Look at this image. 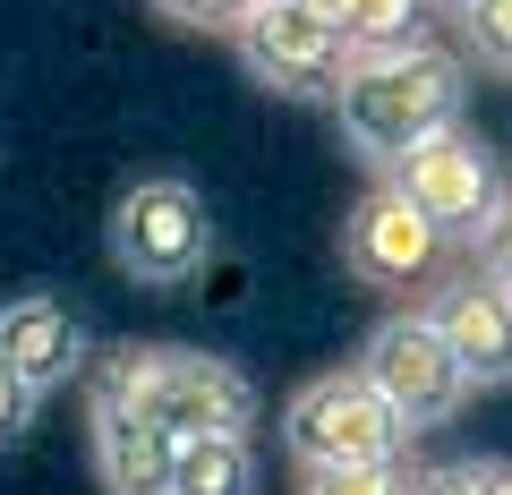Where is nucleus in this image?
<instances>
[{"label":"nucleus","mask_w":512,"mask_h":495,"mask_svg":"<svg viewBox=\"0 0 512 495\" xmlns=\"http://www.w3.org/2000/svg\"><path fill=\"white\" fill-rule=\"evenodd\" d=\"M299 9H325V0H299Z\"/></svg>","instance_id":"nucleus-20"},{"label":"nucleus","mask_w":512,"mask_h":495,"mask_svg":"<svg viewBox=\"0 0 512 495\" xmlns=\"http://www.w3.org/2000/svg\"><path fill=\"white\" fill-rule=\"evenodd\" d=\"M35 402H43V393L26 385V376H18L9 359H0V444H18L26 427H35Z\"/></svg>","instance_id":"nucleus-18"},{"label":"nucleus","mask_w":512,"mask_h":495,"mask_svg":"<svg viewBox=\"0 0 512 495\" xmlns=\"http://www.w3.org/2000/svg\"><path fill=\"white\" fill-rule=\"evenodd\" d=\"M504 495H512V470H504Z\"/></svg>","instance_id":"nucleus-21"},{"label":"nucleus","mask_w":512,"mask_h":495,"mask_svg":"<svg viewBox=\"0 0 512 495\" xmlns=\"http://www.w3.org/2000/svg\"><path fill=\"white\" fill-rule=\"evenodd\" d=\"M111 265L146 291H171V282H197L205 257H214V214L188 180H128L111 197Z\"/></svg>","instance_id":"nucleus-4"},{"label":"nucleus","mask_w":512,"mask_h":495,"mask_svg":"<svg viewBox=\"0 0 512 495\" xmlns=\"http://www.w3.org/2000/svg\"><path fill=\"white\" fill-rule=\"evenodd\" d=\"M86 393L163 419L180 444L188 436H248L256 427V385L231 359L188 350V342H120V350H103V359H86Z\"/></svg>","instance_id":"nucleus-2"},{"label":"nucleus","mask_w":512,"mask_h":495,"mask_svg":"<svg viewBox=\"0 0 512 495\" xmlns=\"http://www.w3.org/2000/svg\"><path fill=\"white\" fill-rule=\"evenodd\" d=\"M504 470H512V461H487V453L427 461V470L410 478V495H504Z\"/></svg>","instance_id":"nucleus-15"},{"label":"nucleus","mask_w":512,"mask_h":495,"mask_svg":"<svg viewBox=\"0 0 512 495\" xmlns=\"http://www.w3.org/2000/svg\"><path fill=\"white\" fill-rule=\"evenodd\" d=\"M0 359L18 367L35 393H60L69 376H86V325L52 291H26L0 308Z\"/></svg>","instance_id":"nucleus-11"},{"label":"nucleus","mask_w":512,"mask_h":495,"mask_svg":"<svg viewBox=\"0 0 512 495\" xmlns=\"http://www.w3.org/2000/svg\"><path fill=\"white\" fill-rule=\"evenodd\" d=\"M453 26H461V52H470L478 69L512 77V0H461Z\"/></svg>","instance_id":"nucleus-14"},{"label":"nucleus","mask_w":512,"mask_h":495,"mask_svg":"<svg viewBox=\"0 0 512 495\" xmlns=\"http://www.w3.org/2000/svg\"><path fill=\"white\" fill-rule=\"evenodd\" d=\"M316 18H333V35L359 52H393V43H419L427 35V0H325Z\"/></svg>","instance_id":"nucleus-13"},{"label":"nucleus","mask_w":512,"mask_h":495,"mask_svg":"<svg viewBox=\"0 0 512 495\" xmlns=\"http://www.w3.org/2000/svg\"><path fill=\"white\" fill-rule=\"evenodd\" d=\"M419 308H427V325L444 333V350L461 359L470 393L512 385V291L495 274H478V265H470V274H444Z\"/></svg>","instance_id":"nucleus-9"},{"label":"nucleus","mask_w":512,"mask_h":495,"mask_svg":"<svg viewBox=\"0 0 512 495\" xmlns=\"http://www.w3.org/2000/svg\"><path fill=\"white\" fill-rule=\"evenodd\" d=\"M376 180H393L444 239H478V222L504 205V180H495L487 137L461 129V120H453V129H436V137H419V146H410L393 171H376Z\"/></svg>","instance_id":"nucleus-6"},{"label":"nucleus","mask_w":512,"mask_h":495,"mask_svg":"<svg viewBox=\"0 0 512 495\" xmlns=\"http://www.w3.org/2000/svg\"><path fill=\"white\" fill-rule=\"evenodd\" d=\"M342 265L367 282V291H419V282H436V265H444V231L393 180H367L359 205L342 214Z\"/></svg>","instance_id":"nucleus-8"},{"label":"nucleus","mask_w":512,"mask_h":495,"mask_svg":"<svg viewBox=\"0 0 512 495\" xmlns=\"http://www.w3.org/2000/svg\"><path fill=\"white\" fill-rule=\"evenodd\" d=\"M410 461H367V470H299V495H410Z\"/></svg>","instance_id":"nucleus-16"},{"label":"nucleus","mask_w":512,"mask_h":495,"mask_svg":"<svg viewBox=\"0 0 512 495\" xmlns=\"http://www.w3.org/2000/svg\"><path fill=\"white\" fill-rule=\"evenodd\" d=\"M146 9L171 26H197V35H239L256 18V0H146Z\"/></svg>","instance_id":"nucleus-17"},{"label":"nucleus","mask_w":512,"mask_h":495,"mask_svg":"<svg viewBox=\"0 0 512 495\" xmlns=\"http://www.w3.org/2000/svg\"><path fill=\"white\" fill-rule=\"evenodd\" d=\"M171 495H256V436H188Z\"/></svg>","instance_id":"nucleus-12"},{"label":"nucleus","mask_w":512,"mask_h":495,"mask_svg":"<svg viewBox=\"0 0 512 495\" xmlns=\"http://www.w3.org/2000/svg\"><path fill=\"white\" fill-rule=\"evenodd\" d=\"M427 9H461V0H427Z\"/></svg>","instance_id":"nucleus-19"},{"label":"nucleus","mask_w":512,"mask_h":495,"mask_svg":"<svg viewBox=\"0 0 512 495\" xmlns=\"http://www.w3.org/2000/svg\"><path fill=\"white\" fill-rule=\"evenodd\" d=\"M350 367H359L367 385L393 402V419H402L410 436H427V427L461 419V402H470V376H461V359L444 350V333L427 325L419 299L384 316V325L359 342V359H350Z\"/></svg>","instance_id":"nucleus-5"},{"label":"nucleus","mask_w":512,"mask_h":495,"mask_svg":"<svg viewBox=\"0 0 512 495\" xmlns=\"http://www.w3.org/2000/svg\"><path fill=\"white\" fill-rule=\"evenodd\" d=\"M282 453L299 470H367V461H410V427L359 367H325L282 402Z\"/></svg>","instance_id":"nucleus-3"},{"label":"nucleus","mask_w":512,"mask_h":495,"mask_svg":"<svg viewBox=\"0 0 512 495\" xmlns=\"http://www.w3.org/2000/svg\"><path fill=\"white\" fill-rule=\"evenodd\" d=\"M94 419V470H103V495H171V461H180V436L163 419L128 402H86Z\"/></svg>","instance_id":"nucleus-10"},{"label":"nucleus","mask_w":512,"mask_h":495,"mask_svg":"<svg viewBox=\"0 0 512 495\" xmlns=\"http://www.w3.org/2000/svg\"><path fill=\"white\" fill-rule=\"evenodd\" d=\"M239 60H248L256 86L291 94V103H333L342 94V69H350V43L333 35V18L299 9V0H256V18L239 26Z\"/></svg>","instance_id":"nucleus-7"},{"label":"nucleus","mask_w":512,"mask_h":495,"mask_svg":"<svg viewBox=\"0 0 512 495\" xmlns=\"http://www.w3.org/2000/svg\"><path fill=\"white\" fill-rule=\"evenodd\" d=\"M461 94H470V77H461V52H444V43H393V52H359L342 69V94H333V120H342L350 154H359L367 171H393L419 137L453 129L461 120Z\"/></svg>","instance_id":"nucleus-1"}]
</instances>
